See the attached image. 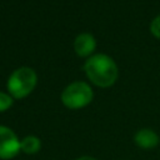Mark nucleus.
<instances>
[{
  "label": "nucleus",
  "mask_w": 160,
  "mask_h": 160,
  "mask_svg": "<svg viewBox=\"0 0 160 160\" xmlns=\"http://www.w3.org/2000/svg\"><path fill=\"white\" fill-rule=\"evenodd\" d=\"M150 30H151V34L156 38H160V15L156 16L152 22H151V26H150Z\"/></svg>",
  "instance_id": "obj_9"
},
{
  "label": "nucleus",
  "mask_w": 160,
  "mask_h": 160,
  "mask_svg": "<svg viewBox=\"0 0 160 160\" xmlns=\"http://www.w3.org/2000/svg\"><path fill=\"white\" fill-rule=\"evenodd\" d=\"M38 76L30 68H20L15 70L8 80V90L15 99H22L28 96L35 88Z\"/></svg>",
  "instance_id": "obj_2"
},
{
  "label": "nucleus",
  "mask_w": 160,
  "mask_h": 160,
  "mask_svg": "<svg viewBox=\"0 0 160 160\" xmlns=\"http://www.w3.org/2000/svg\"><path fill=\"white\" fill-rule=\"evenodd\" d=\"M88 78L100 88L111 86L118 79V66L115 61L104 54L91 56L84 65Z\"/></svg>",
  "instance_id": "obj_1"
},
{
  "label": "nucleus",
  "mask_w": 160,
  "mask_h": 160,
  "mask_svg": "<svg viewBox=\"0 0 160 160\" xmlns=\"http://www.w3.org/2000/svg\"><path fill=\"white\" fill-rule=\"evenodd\" d=\"M76 160H96V159L95 158H91V156H81V158H79Z\"/></svg>",
  "instance_id": "obj_10"
},
{
  "label": "nucleus",
  "mask_w": 160,
  "mask_h": 160,
  "mask_svg": "<svg viewBox=\"0 0 160 160\" xmlns=\"http://www.w3.org/2000/svg\"><path fill=\"white\" fill-rule=\"evenodd\" d=\"M96 46V41L91 34H80L74 42L75 52L80 56H88L90 55Z\"/></svg>",
  "instance_id": "obj_5"
},
{
  "label": "nucleus",
  "mask_w": 160,
  "mask_h": 160,
  "mask_svg": "<svg viewBox=\"0 0 160 160\" xmlns=\"http://www.w3.org/2000/svg\"><path fill=\"white\" fill-rule=\"evenodd\" d=\"M134 140L138 144V146H140L141 149H152L159 142V138H158L156 132L152 131L151 129H141V130H139L135 134Z\"/></svg>",
  "instance_id": "obj_6"
},
{
  "label": "nucleus",
  "mask_w": 160,
  "mask_h": 160,
  "mask_svg": "<svg viewBox=\"0 0 160 160\" xmlns=\"http://www.w3.org/2000/svg\"><path fill=\"white\" fill-rule=\"evenodd\" d=\"M12 105V98L2 91H0V112L8 110Z\"/></svg>",
  "instance_id": "obj_8"
},
{
  "label": "nucleus",
  "mask_w": 160,
  "mask_h": 160,
  "mask_svg": "<svg viewBox=\"0 0 160 160\" xmlns=\"http://www.w3.org/2000/svg\"><path fill=\"white\" fill-rule=\"evenodd\" d=\"M40 148H41V141L35 135H28L20 141L21 151H24L25 154H29V155L38 152L40 150Z\"/></svg>",
  "instance_id": "obj_7"
},
{
  "label": "nucleus",
  "mask_w": 160,
  "mask_h": 160,
  "mask_svg": "<svg viewBox=\"0 0 160 160\" xmlns=\"http://www.w3.org/2000/svg\"><path fill=\"white\" fill-rule=\"evenodd\" d=\"M20 150V140L18 139L16 134L11 129L0 125V159H12L19 154Z\"/></svg>",
  "instance_id": "obj_4"
},
{
  "label": "nucleus",
  "mask_w": 160,
  "mask_h": 160,
  "mask_svg": "<svg viewBox=\"0 0 160 160\" xmlns=\"http://www.w3.org/2000/svg\"><path fill=\"white\" fill-rule=\"evenodd\" d=\"M92 90L84 81H75L65 88L61 94L62 104L69 109H81L92 100Z\"/></svg>",
  "instance_id": "obj_3"
}]
</instances>
